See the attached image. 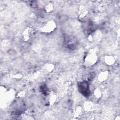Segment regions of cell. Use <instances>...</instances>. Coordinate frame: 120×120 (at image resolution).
<instances>
[{
  "label": "cell",
  "mask_w": 120,
  "mask_h": 120,
  "mask_svg": "<svg viewBox=\"0 0 120 120\" xmlns=\"http://www.w3.org/2000/svg\"><path fill=\"white\" fill-rule=\"evenodd\" d=\"M78 89L84 96H88L90 93L89 84L86 81L79 82L78 83Z\"/></svg>",
  "instance_id": "cell-1"
},
{
  "label": "cell",
  "mask_w": 120,
  "mask_h": 120,
  "mask_svg": "<svg viewBox=\"0 0 120 120\" xmlns=\"http://www.w3.org/2000/svg\"><path fill=\"white\" fill-rule=\"evenodd\" d=\"M30 5H31V6L32 7V8H36V7L37 6L38 4H37V3L36 2V1H33L31 2L30 3Z\"/></svg>",
  "instance_id": "cell-2"
}]
</instances>
